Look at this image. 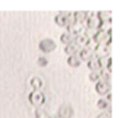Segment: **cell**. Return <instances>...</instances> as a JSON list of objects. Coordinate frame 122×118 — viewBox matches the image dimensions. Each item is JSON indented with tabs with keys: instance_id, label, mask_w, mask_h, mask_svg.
I'll return each mask as SVG.
<instances>
[{
	"instance_id": "cell-1",
	"label": "cell",
	"mask_w": 122,
	"mask_h": 118,
	"mask_svg": "<svg viewBox=\"0 0 122 118\" xmlns=\"http://www.w3.org/2000/svg\"><path fill=\"white\" fill-rule=\"evenodd\" d=\"M55 23L57 24L59 27L62 28H66L69 27L71 24L74 23V18H73V13L71 12H65V11H62V12H59L56 14L55 16Z\"/></svg>"
},
{
	"instance_id": "cell-2",
	"label": "cell",
	"mask_w": 122,
	"mask_h": 118,
	"mask_svg": "<svg viewBox=\"0 0 122 118\" xmlns=\"http://www.w3.org/2000/svg\"><path fill=\"white\" fill-rule=\"evenodd\" d=\"M28 99L34 107H41L42 105H44L46 101L45 95L41 90H32L28 96Z\"/></svg>"
},
{
	"instance_id": "cell-3",
	"label": "cell",
	"mask_w": 122,
	"mask_h": 118,
	"mask_svg": "<svg viewBox=\"0 0 122 118\" xmlns=\"http://www.w3.org/2000/svg\"><path fill=\"white\" fill-rule=\"evenodd\" d=\"M100 24H101V21H100L99 17H97V12H94V11L88 12L86 21L84 23L85 28H89V29H93V30H99Z\"/></svg>"
},
{
	"instance_id": "cell-4",
	"label": "cell",
	"mask_w": 122,
	"mask_h": 118,
	"mask_svg": "<svg viewBox=\"0 0 122 118\" xmlns=\"http://www.w3.org/2000/svg\"><path fill=\"white\" fill-rule=\"evenodd\" d=\"M93 39L97 41V43L99 45L110 44V42H112V32H105V31L97 30Z\"/></svg>"
},
{
	"instance_id": "cell-5",
	"label": "cell",
	"mask_w": 122,
	"mask_h": 118,
	"mask_svg": "<svg viewBox=\"0 0 122 118\" xmlns=\"http://www.w3.org/2000/svg\"><path fill=\"white\" fill-rule=\"evenodd\" d=\"M39 47L43 53L47 54V53H51L53 51H55L57 48V45H56L55 41L51 40V39H44L39 43Z\"/></svg>"
},
{
	"instance_id": "cell-6",
	"label": "cell",
	"mask_w": 122,
	"mask_h": 118,
	"mask_svg": "<svg viewBox=\"0 0 122 118\" xmlns=\"http://www.w3.org/2000/svg\"><path fill=\"white\" fill-rule=\"evenodd\" d=\"M95 91L97 95L105 97L110 91V84L104 82V80H99L97 83H95Z\"/></svg>"
},
{
	"instance_id": "cell-7",
	"label": "cell",
	"mask_w": 122,
	"mask_h": 118,
	"mask_svg": "<svg viewBox=\"0 0 122 118\" xmlns=\"http://www.w3.org/2000/svg\"><path fill=\"white\" fill-rule=\"evenodd\" d=\"M94 53H95V57L97 58L108 57V56H110V53H112V46H110V44L99 45Z\"/></svg>"
},
{
	"instance_id": "cell-8",
	"label": "cell",
	"mask_w": 122,
	"mask_h": 118,
	"mask_svg": "<svg viewBox=\"0 0 122 118\" xmlns=\"http://www.w3.org/2000/svg\"><path fill=\"white\" fill-rule=\"evenodd\" d=\"M67 31H70L72 34H74L75 37L82 34L85 31V25L84 24H79V23H73L67 27Z\"/></svg>"
},
{
	"instance_id": "cell-9",
	"label": "cell",
	"mask_w": 122,
	"mask_h": 118,
	"mask_svg": "<svg viewBox=\"0 0 122 118\" xmlns=\"http://www.w3.org/2000/svg\"><path fill=\"white\" fill-rule=\"evenodd\" d=\"M78 56H79V58H80L81 61H86V62H88L89 60H91L92 58L95 57V53L93 51H91V49L84 47V48H81L79 51Z\"/></svg>"
},
{
	"instance_id": "cell-10",
	"label": "cell",
	"mask_w": 122,
	"mask_h": 118,
	"mask_svg": "<svg viewBox=\"0 0 122 118\" xmlns=\"http://www.w3.org/2000/svg\"><path fill=\"white\" fill-rule=\"evenodd\" d=\"M81 49V47L78 46L75 42H72L70 44L65 45L64 47V53L66 54L67 56H71V55H78L79 51Z\"/></svg>"
},
{
	"instance_id": "cell-11",
	"label": "cell",
	"mask_w": 122,
	"mask_h": 118,
	"mask_svg": "<svg viewBox=\"0 0 122 118\" xmlns=\"http://www.w3.org/2000/svg\"><path fill=\"white\" fill-rule=\"evenodd\" d=\"M30 86L33 88V90H40L41 88L43 87V85H44V82H43V78L40 77V76H32L31 78H30Z\"/></svg>"
},
{
	"instance_id": "cell-12",
	"label": "cell",
	"mask_w": 122,
	"mask_h": 118,
	"mask_svg": "<svg viewBox=\"0 0 122 118\" xmlns=\"http://www.w3.org/2000/svg\"><path fill=\"white\" fill-rule=\"evenodd\" d=\"M87 67H88V69L90 70V72H99L102 70L99 58L97 57H94V58L91 59V60H89L88 62H87Z\"/></svg>"
},
{
	"instance_id": "cell-13",
	"label": "cell",
	"mask_w": 122,
	"mask_h": 118,
	"mask_svg": "<svg viewBox=\"0 0 122 118\" xmlns=\"http://www.w3.org/2000/svg\"><path fill=\"white\" fill-rule=\"evenodd\" d=\"M74 40H75V36L72 34L71 32L67 31V30H65L64 32H62L60 36L61 43H63L64 45H67V44H70V43L74 42Z\"/></svg>"
},
{
	"instance_id": "cell-14",
	"label": "cell",
	"mask_w": 122,
	"mask_h": 118,
	"mask_svg": "<svg viewBox=\"0 0 122 118\" xmlns=\"http://www.w3.org/2000/svg\"><path fill=\"white\" fill-rule=\"evenodd\" d=\"M87 14H88V12H86V11H77V12H74L73 13L74 23L84 24L85 21H86Z\"/></svg>"
},
{
	"instance_id": "cell-15",
	"label": "cell",
	"mask_w": 122,
	"mask_h": 118,
	"mask_svg": "<svg viewBox=\"0 0 122 118\" xmlns=\"http://www.w3.org/2000/svg\"><path fill=\"white\" fill-rule=\"evenodd\" d=\"M66 62L70 67L72 68H77L81 64L82 61L80 60L79 56L78 55H71V56H67V59H66Z\"/></svg>"
},
{
	"instance_id": "cell-16",
	"label": "cell",
	"mask_w": 122,
	"mask_h": 118,
	"mask_svg": "<svg viewBox=\"0 0 122 118\" xmlns=\"http://www.w3.org/2000/svg\"><path fill=\"white\" fill-rule=\"evenodd\" d=\"M72 108L70 107L69 105H64V106H61L60 110H59V116L60 118H70L72 116Z\"/></svg>"
},
{
	"instance_id": "cell-17",
	"label": "cell",
	"mask_w": 122,
	"mask_h": 118,
	"mask_svg": "<svg viewBox=\"0 0 122 118\" xmlns=\"http://www.w3.org/2000/svg\"><path fill=\"white\" fill-rule=\"evenodd\" d=\"M97 14L101 23L112 21V12L110 11H100V12H97Z\"/></svg>"
},
{
	"instance_id": "cell-18",
	"label": "cell",
	"mask_w": 122,
	"mask_h": 118,
	"mask_svg": "<svg viewBox=\"0 0 122 118\" xmlns=\"http://www.w3.org/2000/svg\"><path fill=\"white\" fill-rule=\"evenodd\" d=\"M99 61H100V64H101L102 69H108L112 71V57L110 56L99 58Z\"/></svg>"
},
{
	"instance_id": "cell-19",
	"label": "cell",
	"mask_w": 122,
	"mask_h": 118,
	"mask_svg": "<svg viewBox=\"0 0 122 118\" xmlns=\"http://www.w3.org/2000/svg\"><path fill=\"white\" fill-rule=\"evenodd\" d=\"M109 105H110V101L106 97L100 98V99L97 101V106L100 108V110H105V108H107Z\"/></svg>"
},
{
	"instance_id": "cell-20",
	"label": "cell",
	"mask_w": 122,
	"mask_h": 118,
	"mask_svg": "<svg viewBox=\"0 0 122 118\" xmlns=\"http://www.w3.org/2000/svg\"><path fill=\"white\" fill-rule=\"evenodd\" d=\"M100 75H101V80H104V82L110 84V78H112V71L110 70L102 69L100 71Z\"/></svg>"
},
{
	"instance_id": "cell-21",
	"label": "cell",
	"mask_w": 122,
	"mask_h": 118,
	"mask_svg": "<svg viewBox=\"0 0 122 118\" xmlns=\"http://www.w3.org/2000/svg\"><path fill=\"white\" fill-rule=\"evenodd\" d=\"M74 42H75L76 44L78 45V46H80L81 48H84V47L86 46L87 42H88V39H87L86 37L84 36V34H79V36L75 37V40H74Z\"/></svg>"
},
{
	"instance_id": "cell-22",
	"label": "cell",
	"mask_w": 122,
	"mask_h": 118,
	"mask_svg": "<svg viewBox=\"0 0 122 118\" xmlns=\"http://www.w3.org/2000/svg\"><path fill=\"white\" fill-rule=\"evenodd\" d=\"M99 30H101V31H105V32H112V21L101 23L100 24Z\"/></svg>"
},
{
	"instance_id": "cell-23",
	"label": "cell",
	"mask_w": 122,
	"mask_h": 118,
	"mask_svg": "<svg viewBox=\"0 0 122 118\" xmlns=\"http://www.w3.org/2000/svg\"><path fill=\"white\" fill-rule=\"evenodd\" d=\"M88 78L90 82L93 83H97L99 80H101V75H100V71L99 72H90L88 74Z\"/></svg>"
},
{
	"instance_id": "cell-24",
	"label": "cell",
	"mask_w": 122,
	"mask_h": 118,
	"mask_svg": "<svg viewBox=\"0 0 122 118\" xmlns=\"http://www.w3.org/2000/svg\"><path fill=\"white\" fill-rule=\"evenodd\" d=\"M97 46H99V44L97 43V41H95L94 39H88V42H87V44H86L85 47L91 49V51H93V52H95V49H97Z\"/></svg>"
},
{
	"instance_id": "cell-25",
	"label": "cell",
	"mask_w": 122,
	"mask_h": 118,
	"mask_svg": "<svg viewBox=\"0 0 122 118\" xmlns=\"http://www.w3.org/2000/svg\"><path fill=\"white\" fill-rule=\"evenodd\" d=\"M97 30H93V29H89V28H85V31H84V36L86 37L87 39H93L97 33Z\"/></svg>"
},
{
	"instance_id": "cell-26",
	"label": "cell",
	"mask_w": 122,
	"mask_h": 118,
	"mask_svg": "<svg viewBox=\"0 0 122 118\" xmlns=\"http://www.w3.org/2000/svg\"><path fill=\"white\" fill-rule=\"evenodd\" d=\"M36 63H38L40 67H45V65H47V63H48V59L45 57V56H41V57H39L36 59Z\"/></svg>"
},
{
	"instance_id": "cell-27",
	"label": "cell",
	"mask_w": 122,
	"mask_h": 118,
	"mask_svg": "<svg viewBox=\"0 0 122 118\" xmlns=\"http://www.w3.org/2000/svg\"><path fill=\"white\" fill-rule=\"evenodd\" d=\"M36 118H51L44 111L40 110V108H38V110L36 111Z\"/></svg>"
},
{
	"instance_id": "cell-28",
	"label": "cell",
	"mask_w": 122,
	"mask_h": 118,
	"mask_svg": "<svg viewBox=\"0 0 122 118\" xmlns=\"http://www.w3.org/2000/svg\"><path fill=\"white\" fill-rule=\"evenodd\" d=\"M56 118H60V117H56Z\"/></svg>"
}]
</instances>
